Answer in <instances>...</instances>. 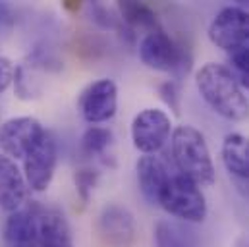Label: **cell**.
<instances>
[{
	"label": "cell",
	"instance_id": "cell-16",
	"mask_svg": "<svg viewBox=\"0 0 249 247\" xmlns=\"http://www.w3.org/2000/svg\"><path fill=\"white\" fill-rule=\"evenodd\" d=\"M155 247H199V244L191 230L170 220H160L155 226Z\"/></svg>",
	"mask_w": 249,
	"mask_h": 247
},
{
	"label": "cell",
	"instance_id": "cell-12",
	"mask_svg": "<svg viewBox=\"0 0 249 247\" xmlns=\"http://www.w3.org/2000/svg\"><path fill=\"white\" fill-rule=\"evenodd\" d=\"M27 195V182L16 160L0 155V209L6 212H16L23 207Z\"/></svg>",
	"mask_w": 249,
	"mask_h": 247
},
{
	"label": "cell",
	"instance_id": "cell-20",
	"mask_svg": "<svg viewBox=\"0 0 249 247\" xmlns=\"http://www.w3.org/2000/svg\"><path fill=\"white\" fill-rule=\"evenodd\" d=\"M230 62L240 75V83L249 89V45L230 53Z\"/></svg>",
	"mask_w": 249,
	"mask_h": 247
},
{
	"label": "cell",
	"instance_id": "cell-19",
	"mask_svg": "<svg viewBox=\"0 0 249 247\" xmlns=\"http://www.w3.org/2000/svg\"><path fill=\"white\" fill-rule=\"evenodd\" d=\"M99 180V172L93 170V168H79L73 176V182H75V189H77V195L81 197V201H89L95 185Z\"/></svg>",
	"mask_w": 249,
	"mask_h": 247
},
{
	"label": "cell",
	"instance_id": "cell-4",
	"mask_svg": "<svg viewBox=\"0 0 249 247\" xmlns=\"http://www.w3.org/2000/svg\"><path fill=\"white\" fill-rule=\"evenodd\" d=\"M139 56L145 66L159 71H174L184 75L189 70V60H186L184 51L162 29L145 33L139 43Z\"/></svg>",
	"mask_w": 249,
	"mask_h": 247
},
{
	"label": "cell",
	"instance_id": "cell-6",
	"mask_svg": "<svg viewBox=\"0 0 249 247\" xmlns=\"http://www.w3.org/2000/svg\"><path fill=\"white\" fill-rule=\"evenodd\" d=\"M47 131L39 120L31 116L12 118L0 125V149L12 160L25 159L41 143Z\"/></svg>",
	"mask_w": 249,
	"mask_h": 247
},
{
	"label": "cell",
	"instance_id": "cell-3",
	"mask_svg": "<svg viewBox=\"0 0 249 247\" xmlns=\"http://www.w3.org/2000/svg\"><path fill=\"white\" fill-rule=\"evenodd\" d=\"M159 205L172 216H178L186 222H203L207 216V201L203 191L182 174L168 178Z\"/></svg>",
	"mask_w": 249,
	"mask_h": 247
},
{
	"label": "cell",
	"instance_id": "cell-7",
	"mask_svg": "<svg viewBox=\"0 0 249 247\" xmlns=\"http://www.w3.org/2000/svg\"><path fill=\"white\" fill-rule=\"evenodd\" d=\"M170 116L159 108L141 110L131 124V139L133 147L143 155H153L170 137Z\"/></svg>",
	"mask_w": 249,
	"mask_h": 247
},
{
	"label": "cell",
	"instance_id": "cell-5",
	"mask_svg": "<svg viewBox=\"0 0 249 247\" xmlns=\"http://www.w3.org/2000/svg\"><path fill=\"white\" fill-rule=\"evenodd\" d=\"M209 39L222 51H236L249 43V10L242 6L222 8L209 25Z\"/></svg>",
	"mask_w": 249,
	"mask_h": 247
},
{
	"label": "cell",
	"instance_id": "cell-8",
	"mask_svg": "<svg viewBox=\"0 0 249 247\" xmlns=\"http://www.w3.org/2000/svg\"><path fill=\"white\" fill-rule=\"evenodd\" d=\"M118 108V87L112 79L91 83L79 97V110L89 124H103L114 118Z\"/></svg>",
	"mask_w": 249,
	"mask_h": 247
},
{
	"label": "cell",
	"instance_id": "cell-10",
	"mask_svg": "<svg viewBox=\"0 0 249 247\" xmlns=\"http://www.w3.org/2000/svg\"><path fill=\"white\" fill-rule=\"evenodd\" d=\"M97 232L107 247H129L135 242V220L133 214L116 203L103 207L99 214Z\"/></svg>",
	"mask_w": 249,
	"mask_h": 247
},
{
	"label": "cell",
	"instance_id": "cell-23",
	"mask_svg": "<svg viewBox=\"0 0 249 247\" xmlns=\"http://www.w3.org/2000/svg\"><path fill=\"white\" fill-rule=\"evenodd\" d=\"M16 23V16L12 8L4 2H0V33H8Z\"/></svg>",
	"mask_w": 249,
	"mask_h": 247
},
{
	"label": "cell",
	"instance_id": "cell-13",
	"mask_svg": "<svg viewBox=\"0 0 249 247\" xmlns=\"http://www.w3.org/2000/svg\"><path fill=\"white\" fill-rule=\"evenodd\" d=\"M37 247H73L71 228L58 209H39Z\"/></svg>",
	"mask_w": 249,
	"mask_h": 247
},
{
	"label": "cell",
	"instance_id": "cell-1",
	"mask_svg": "<svg viewBox=\"0 0 249 247\" xmlns=\"http://www.w3.org/2000/svg\"><path fill=\"white\" fill-rule=\"evenodd\" d=\"M197 89L203 101L222 118L240 122L248 118L249 101L244 95L236 75L222 64L209 62L195 75Z\"/></svg>",
	"mask_w": 249,
	"mask_h": 247
},
{
	"label": "cell",
	"instance_id": "cell-14",
	"mask_svg": "<svg viewBox=\"0 0 249 247\" xmlns=\"http://www.w3.org/2000/svg\"><path fill=\"white\" fill-rule=\"evenodd\" d=\"M168 172L164 168V164L153 157V155H143L137 160V182L139 189L143 193V197L151 203V205H159L160 193L164 189V185L168 182Z\"/></svg>",
	"mask_w": 249,
	"mask_h": 247
},
{
	"label": "cell",
	"instance_id": "cell-21",
	"mask_svg": "<svg viewBox=\"0 0 249 247\" xmlns=\"http://www.w3.org/2000/svg\"><path fill=\"white\" fill-rule=\"evenodd\" d=\"M14 75H16L14 64L6 56H0V95L10 87V83L14 81Z\"/></svg>",
	"mask_w": 249,
	"mask_h": 247
},
{
	"label": "cell",
	"instance_id": "cell-18",
	"mask_svg": "<svg viewBox=\"0 0 249 247\" xmlns=\"http://www.w3.org/2000/svg\"><path fill=\"white\" fill-rule=\"evenodd\" d=\"M112 143V133L107 127H99V125H91L83 137H81V149L85 155L89 157H99L103 155Z\"/></svg>",
	"mask_w": 249,
	"mask_h": 247
},
{
	"label": "cell",
	"instance_id": "cell-22",
	"mask_svg": "<svg viewBox=\"0 0 249 247\" xmlns=\"http://www.w3.org/2000/svg\"><path fill=\"white\" fill-rule=\"evenodd\" d=\"M160 95L164 99V103L172 108V110H178V89L172 81H166L160 85Z\"/></svg>",
	"mask_w": 249,
	"mask_h": 247
},
{
	"label": "cell",
	"instance_id": "cell-2",
	"mask_svg": "<svg viewBox=\"0 0 249 247\" xmlns=\"http://www.w3.org/2000/svg\"><path fill=\"white\" fill-rule=\"evenodd\" d=\"M172 155L180 174L197 185L214 184V164L207 141L193 125H178L172 131Z\"/></svg>",
	"mask_w": 249,
	"mask_h": 247
},
{
	"label": "cell",
	"instance_id": "cell-15",
	"mask_svg": "<svg viewBox=\"0 0 249 247\" xmlns=\"http://www.w3.org/2000/svg\"><path fill=\"white\" fill-rule=\"evenodd\" d=\"M222 160L232 176L249 180V137L228 133L222 141Z\"/></svg>",
	"mask_w": 249,
	"mask_h": 247
},
{
	"label": "cell",
	"instance_id": "cell-9",
	"mask_svg": "<svg viewBox=\"0 0 249 247\" xmlns=\"http://www.w3.org/2000/svg\"><path fill=\"white\" fill-rule=\"evenodd\" d=\"M56 160H58V151H56V141L53 135L47 131V135L41 139V143L23 159V168H25V182L33 191H45L54 178L56 170Z\"/></svg>",
	"mask_w": 249,
	"mask_h": 247
},
{
	"label": "cell",
	"instance_id": "cell-17",
	"mask_svg": "<svg viewBox=\"0 0 249 247\" xmlns=\"http://www.w3.org/2000/svg\"><path fill=\"white\" fill-rule=\"evenodd\" d=\"M118 8H120L122 19H124L129 27H133V29H143V31H147V33L160 29V27H159V19H157L155 12H153L149 6L127 0V2H120Z\"/></svg>",
	"mask_w": 249,
	"mask_h": 247
},
{
	"label": "cell",
	"instance_id": "cell-11",
	"mask_svg": "<svg viewBox=\"0 0 249 247\" xmlns=\"http://www.w3.org/2000/svg\"><path fill=\"white\" fill-rule=\"evenodd\" d=\"M37 205L21 207L10 212L4 224V246L6 247H37Z\"/></svg>",
	"mask_w": 249,
	"mask_h": 247
}]
</instances>
